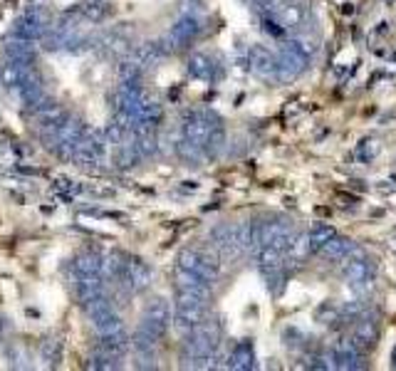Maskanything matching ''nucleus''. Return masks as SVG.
Returning <instances> with one entry per match:
<instances>
[{"mask_svg":"<svg viewBox=\"0 0 396 371\" xmlns=\"http://www.w3.org/2000/svg\"><path fill=\"white\" fill-rule=\"evenodd\" d=\"M72 277L77 275H102V255L94 250H85L72 260Z\"/></svg>","mask_w":396,"mask_h":371,"instance_id":"23","label":"nucleus"},{"mask_svg":"<svg viewBox=\"0 0 396 371\" xmlns=\"http://www.w3.org/2000/svg\"><path fill=\"white\" fill-rule=\"evenodd\" d=\"M176 267H183V270L193 272V275L204 277L206 282L215 285L218 277H221V258L215 250H198V247H186L179 253V263Z\"/></svg>","mask_w":396,"mask_h":371,"instance_id":"4","label":"nucleus"},{"mask_svg":"<svg viewBox=\"0 0 396 371\" xmlns=\"http://www.w3.org/2000/svg\"><path fill=\"white\" fill-rule=\"evenodd\" d=\"M50 20H47V13L42 8H28L23 15L15 20V28H13V35L23 40H42V35L50 30Z\"/></svg>","mask_w":396,"mask_h":371,"instance_id":"12","label":"nucleus"},{"mask_svg":"<svg viewBox=\"0 0 396 371\" xmlns=\"http://www.w3.org/2000/svg\"><path fill=\"white\" fill-rule=\"evenodd\" d=\"M198 33H201V23H198V17L196 15H181L174 25H171V30L166 33V38L158 40V42H161V47H164L166 55H169V52L179 50V47L188 45V42H191Z\"/></svg>","mask_w":396,"mask_h":371,"instance_id":"11","label":"nucleus"},{"mask_svg":"<svg viewBox=\"0 0 396 371\" xmlns=\"http://www.w3.org/2000/svg\"><path fill=\"white\" fill-rule=\"evenodd\" d=\"M85 122L77 117H67L63 124H60V129H57L55 139H52V151L57 154L60 158H72V151L77 147V141L82 139L85 134Z\"/></svg>","mask_w":396,"mask_h":371,"instance_id":"9","label":"nucleus"},{"mask_svg":"<svg viewBox=\"0 0 396 371\" xmlns=\"http://www.w3.org/2000/svg\"><path fill=\"white\" fill-rule=\"evenodd\" d=\"M139 161H142V154L136 151L134 139L124 141V144H119V147H117V156H114V163H117L119 169H134Z\"/></svg>","mask_w":396,"mask_h":371,"instance_id":"27","label":"nucleus"},{"mask_svg":"<svg viewBox=\"0 0 396 371\" xmlns=\"http://www.w3.org/2000/svg\"><path fill=\"white\" fill-rule=\"evenodd\" d=\"M307 60H310V57H307L305 52L297 50L292 42H285L283 50L277 52V79L275 82H283V85L295 82V79L305 72Z\"/></svg>","mask_w":396,"mask_h":371,"instance_id":"8","label":"nucleus"},{"mask_svg":"<svg viewBox=\"0 0 396 371\" xmlns=\"http://www.w3.org/2000/svg\"><path fill=\"white\" fill-rule=\"evenodd\" d=\"M104 151H107V136L94 129H85L72 151V161L79 166H94L104 158Z\"/></svg>","mask_w":396,"mask_h":371,"instance_id":"7","label":"nucleus"},{"mask_svg":"<svg viewBox=\"0 0 396 371\" xmlns=\"http://www.w3.org/2000/svg\"><path fill=\"white\" fill-rule=\"evenodd\" d=\"M3 52H6V60L13 62H28L33 65L35 62V45L33 40H23V38H13L3 45Z\"/></svg>","mask_w":396,"mask_h":371,"instance_id":"22","label":"nucleus"},{"mask_svg":"<svg viewBox=\"0 0 396 371\" xmlns=\"http://www.w3.org/2000/svg\"><path fill=\"white\" fill-rule=\"evenodd\" d=\"M332 236H337V233H334V228H329V225H324V223H315L310 231L305 233L307 250H310V253H320V247H322Z\"/></svg>","mask_w":396,"mask_h":371,"instance_id":"26","label":"nucleus"},{"mask_svg":"<svg viewBox=\"0 0 396 371\" xmlns=\"http://www.w3.org/2000/svg\"><path fill=\"white\" fill-rule=\"evenodd\" d=\"M223 147H226V129H223V126H218V129H215L213 134L208 136V141H206L204 154L208 158H215L218 154L223 151Z\"/></svg>","mask_w":396,"mask_h":371,"instance_id":"29","label":"nucleus"},{"mask_svg":"<svg viewBox=\"0 0 396 371\" xmlns=\"http://www.w3.org/2000/svg\"><path fill=\"white\" fill-rule=\"evenodd\" d=\"M176 292H191L198 295V297L211 299L213 295V285L206 282L204 277L193 275V272L183 270V267H176Z\"/></svg>","mask_w":396,"mask_h":371,"instance_id":"18","label":"nucleus"},{"mask_svg":"<svg viewBox=\"0 0 396 371\" xmlns=\"http://www.w3.org/2000/svg\"><path fill=\"white\" fill-rule=\"evenodd\" d=\"M332 359H334V369H364V352L352 342V337L340 339V342L332 347Z\"/></svg>","mask_w":396,"mask_h":371,"instance_id":"14","label":"nucleus"},{"mask_svg":"<svg viewBox=\"0 0 396 371\" xmlns=\"http://www.w3.org/2000/svg\"><path fill=\"white\" fill-rule=\"evenodd\" d=\"M208 302L211 299H204L191 292H176L174 324H176V329H179V334L186 337L193 327H198L206 317H208Z\"/></svg>","mask_w":396,"mask_h":371,"instance_id":"3","label":"nucleus"},{"mask_svg":"<svg viewBox=\"0 0 396 371\" xmlns=\"http://www.w3.org/2000/svg\"><path fill=\"white\" fill-rule=\"evenodd\" d=\"M255 8H263V6H270V3H275V0H250Z\"/></svg>","mask_w":396,"mask_h":371,"instance_id":"31","label":"nucleus"},{"mask_svg":"<svg viewBox=\"0 0 396 371\" xmlns=\"http://www.w3.org/2000/svg\"><path fill=\"white\" fill-rule=\"evenodd\" d=\"M228 369H233V371H250V369H255L253 342L243 339V342H238L236 347H233V352L228 354Z\"/></svg>","mask_w":396,"mask_h":371,"instance_id":"19","label":"nucleus"},{"mask_svg":"<svg viewBox=\"0 0 396 371\" xmlns=\"http://www.w3.org/2000/svg\"><path fill=\"white\" fill-rule=\"evenodd\" d=\"M218 126H223V124H221V117L215 112H211V109H191V112H186V117H183L181 131H183V139L204 149L208 136L213 134Z\"/></svg>","mask_w":396,"mask_h":371,"instance_id":"5","label":"nucleus"},{"mask_svg":"<svg viewBox=\"0 0 396 371\" xmlns=\"http://www.w3.org/2000/svg\"><path fill=\"white\" fill-rule=\"evenodd\" d=\"M250 69L263 79H277V55L267 50L265 45H253L250 47Z\"/></svg>","mask_w":396,"mask_h":371,"instance_id":"15","label":"nucleus"},{"mask_svg":"<svg viewBox=\"0 0 396 371\" xmlns=\"http://www.w3.org/2000/svg\"><path fill=\"white\" fill-rule=\"evenodd\" d=\"M72 285H74V295H77L79 304L85 307V304L104 297V285H107V282H104L102 275H77Z\"/></svg>","mask_w":396,"mask_h":371,"instance_id":"17","label":"nucleus"},{"mask_svg":"<svg viewBox=\"0 0 396 371\" xmlns=\"http://www.w3.org/2000/svg\"><path fill=\"white\" fill-rule=\"evenodd\" d=\"M394 366H396V349H394Z\"/></svg>","mask_w":396,"mask_h":371,"instance_id":"32","label":"nucleus"},{"mask_svg":"<svg viewBox=\"0 0 396 371\" xmlns=\"http://www.w3.org/2000/svg\"><path fill=\"white\" fill-rule=\"evenodd\" d=\"M352 342L362 349L364 354L372 352V349L377 347V342H379V322L369 315L359 317L354 324V332H352Z\"/></svg>","mask_w":396,"mask_h":371,"instance_id":"16","label":"nucleus"},{"mask_svg":"<svg viewBox=\"0 0 396 371\" xmlns=\"http://www.w3.org/2000/svg\"><path fill=\"white\" fill-rule=\"evenodd\" d=\"M250 223H221L211 231L208 240L221 260H238L248 253Z\"/></svg>","mask_w":396,"mask_h":371,"instance_id":"2","label":"nucleus"},{"mask_svg":"<svg viewBox=\"0 0 396 371\" xmlns=\"http://www.w3.org/2000/svg\"><path fill=\"white\" fill-rule=\"evenodd\" d=\"M221 349V324L206 317L198 327H193L183 342V361L191 369H215Z\"/></svg>","mask_w":396,"mask_h":371,"instance_id":"1","label":"nucleus"},{"mask_svg":"<svg viewBox=\"0 0 396 371\" xmlns=\"http://www.w3.org/2000/svg\"><path fill=\"white\" fill-rule=\"evenodd\" d=\"M188 74L196 79H204V82H213L218 77V65L204 52H196V55L188 57Z\"/></svg>","mask_w":396,"mask_h":371,"instance_id":"21","label":"nucleus"},{"mask_svg":"<svg viewBox=\"0 0 396 371\" xmlns=\"http://www.w3.org/2000/svg\"><path fill=\"white\" fill-rule=\"evenodd\" d=\"M171 324V307L164 297H154L149 299L147 309L142 315V329H147L149 334H154L156 339H164V334L169 332Z\"/></svg>","mask_w":396,"mask_h":371,"instance_id":"10","label":"nucleus"},{"mask_svg":"<svg viewBox=\"0 0 396 371\" xmlns=\"http://www.w3.org/2000/svg\"><path fill=\"white\" fill-rule=\"evenodd\" d=\"M354 242L349 240V238H342V236H332L327 242H324L322 247H320V253L324 255L327 260H345L347 255L354 250Z\"/></svg>","mask_w":396,"mask_h":371,"instance_id":"25","label":"nucleus"},{"mask_svg":"<svg viewBox=\"0 0 396 371\" xmlns=\"http://www.w3.org/2000/svg\"><path fill=\"white\" fill-rule=\"evenodd\" d=\"M79 13L90 23H104V20H109L114 15V6L112 0H82Z\"/></svg>","mask_w":396,"mask_h":371,"instance_id":"24","label":"nucleus"},{"mask_svg":"<svg viewBox=\"0 0 396 371\" xmlns=\"http://www.w3.org/2000/svg\"><path fill=\"white\" fill-rule=\"evenodd\" d=\"M63 359V339L50 337L42 342V361L47 366H57V361Z\"/></svg>","mask_w":396,"mask_h":371,"instance_id":"28","label":"nucleus"},{"mask_svg":"<svg viewBox=\"0 0 396 371\" xmlns=\"http://www.w3.org/2000/svg\"><path fill=\"white\" fill-rule=\"evenodd\" d=\"M6 354L13 369H25V366H28V349H25L23 344H10Z\"/></svg>","mask_w":396,"mask_h":371,"instance_id":"30","label":"nucleus"},{"mask_svg":"<svg viewBox=\"0 0 396 371\" xmlns=\"http://www.w3.org/2000/svg\"><path fill=\"white\" fill-rule=\"evenodd\" d=\"M342 263H345L342 265V275H345L347 285L354 287V290H367L377 277V265L372 263V258L364 253L362 247H354Z\"/></svg>","mask_w":396,"mask_h":371,"instance_id":"6","label":"nucleus"},{"mask_svg":"<svg viewBox=\"0 0 396 371\" xmlns=\"http://www.w3.org/2000/svg\"><path fill=\"white\" fill-rule=\"evenodd\" d=\"M117 282L122 287H126L129 292H142V290L149 287V282H151V267L144 260L126 255L124 267H122V275H119Z\"/></svg>","mask_w":396,"mask_h":371,"instance_id":"13","label":"nucleus"},{"mask_svg":"<svg viewBox=\"0 0 396 371\" xmlns=\"http://www.w3.org/2000/svg\"><path fill=\"white\" fill-rule=\"evenodd\" d=\"M33 65H28V62H13V60H6V65H3V69H0V79H3V85L10 87V90H17V87L23 85L25 79L30 77V72H33Z\"/></svg>","mask_w":396,"mask_h":371,"instance_id":"20","label":"nucleus"}]
</instances>
